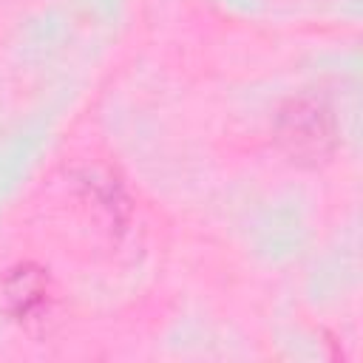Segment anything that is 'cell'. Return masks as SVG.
Instances as JSON below:
<instances>
[{"instance_id": "obj_1", "label": "cell", "mask_w": 363, "mask_h": 363, "mask_svg": "<svg viewBox=\"0 0 363 363\" xmlns=\"http://www.w3.org/2000/svg\"><path fill=\"white\" fill-rule=\"evenodd\" d=\"M3 298L20 320H34L37 315L48 312V278L37 267H17L6 278Z\"/></svg>"}]
</instances>
